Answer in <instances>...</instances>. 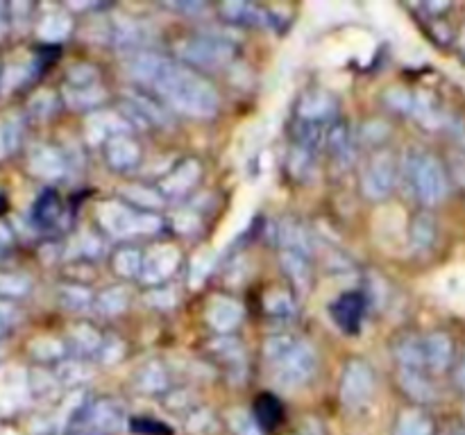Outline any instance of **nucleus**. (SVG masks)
<instances>
[{"label": "nucleus", "instance_id": "obj_14", "mask_svg": "<svg viewBox=\"0 0 465 435\" xmlns=\"http://www.w3.org/2000/svg\"><path fill=\"white\" fill-rule=\"evenodd\" d=\"M7 23H9V7L0 5V34H3V32H5Z\"/></svg>", "mask_w": 465, "mask_h": 435}, {"label": "nucleus", "instance_id": "obj_7", "mask_svg": "<svg viewBox=\"0 0 465 435\" xmlns=\"http://www.w3.org/2000/svg\"><path fill=\"white\" fill-rule=\"evenodd\" d=\"M254 421H257L262 429H275L282 420H284V406L277 401V397L272 394H262L254 403Z\"/></svg>", "mask_w": 465, "mask_h": 435}, {"label": "nucleus", "instance_id": "obj_13", "mask_svg": "<svg viewBox=\"0 0 465 435\" xmlns=\"http://www.w3.org/2000/svg\"><path fill=\"white\" fill-rule=\"evenodd\" d=\"M457 385H459V388L465 390V353H463V358L459 361V365H457Z\"/></svg>", "mask_w": 465, "mask_h": 435}, {"label": "nucleus", "instance_id": "obj_1", "mask_svg": "<svg viewBox=\"0 0 465 435\" xmlns=\"http://www.w3.org/2000/svg\"><path fill=\"white\" fill-rule=\"evenodd\" d=\"M153 82L166 102L191 116H209L216 111V93L198 77V72L171 62H153Z\"/></svg>", "mask_w": 465, "mask_h": 435}, {"label": "nucleus", "instance_id": "obj_11", "mask_svg": "<svg viewBox=\"0 0 465 435\" xmlns=\"http://www.w3.org/2000/svg\"><path fill=\"white\" fill-rule=\"evenodd\" d=\"M291 435H327L325 426L316 420H304Z\"/></svg>", "mask_w": 465, "mask_h": 435}, {"label": "nucleus", "instance_id": "obj_9", "mask_svg": "<svg viewBox=\"0 0 465 435\" xmlns=\"http://www.w3.org/2000/svg\"><path fill=\"white\" fill-rule=\"evenodd\" d=\"M59 213H62V207H59L57 195L54 193L41 195V199L35 207V220L39 222L41 227H50L54 220H57Z\"/></svg>", "mask_w": 465, "mask_h": 435}, {"label": "nucleus", "instance_id": "obj_10", "mask_svg": "<svg viewBox=\"0 0 465 435\" xmlns=\"http://www.w3.org/2000/svg\"><path fill=\"white\" fill-rule=\"evenodd\" d=\"M132 429L141 430V433H145V435L171 433V430H168L166 426L159 424V421H154V420H136V421H132Z\"/></svg>", "mask_w": 465, "mask_h": 435}, {"label": "nucleus", "instance_id": "obj_2", "mask_svg": "<svg viewBox=\"0 0 465 435\" xmlns=\"http://www.w3.org/2000/svg\"><path fill=\"white\" fill-rule=\"evenodd\" d=\"M413 188H416L418 198L427 204H436L445 198L448 177H445L439 159L422 154L413 161Z\"/></svg>", "mask_w": 465, "mask_h": 435}, {"label": "nucleus", "instance_id": "obj_5", "mask_svg": "<svg viewBox=\"0 0 465 435\" xmlns=\"http://www.w3.org/2000/svg\"><path fill=\"white\" fill-rule=\"evenodd\" d=\"M357 381H359V365L348 367V372H345V381L343 385H341V394H343L345 406L350 408H357L361 406V403H366L372 392V374H368L361 383H357Z\"/></svg>", "mask_w": 465, "mask_h": 435}, {"label": "nucleus", "instance_id": "obj_16", "mask_svg": "<svg viewBox=\"0 0 465 435\" xmlns=\"http://www.w3.org/2000/svg\"><path fill=\"white\" fill-rule=\"evenodd\" d=\"M73 435H86V433H73Z\"/></svg>", "mask_w": 465, "mask_h": 435}, {"label": "nucleus", "instance_id": "obj_15", "mask_svg": "<svg viewBox=\"0 0 465 435\" xmlns=\"http://www.w3.org/2000/svg\"><path fill=\"white\" fill-rule=\"evenodd\" d=\"M443 435H465V426H452V429L445 430Z\"/></svg>", "mask_w": 465, "mask_h": 435}, {"label": "nucleus", "instance_id": "obj_12", "mask_svg": "<svg viewBox=\"0 0 465 435\" xmlns=\"http://www.w3.org/2000/svg\"><path fill=\"white\" fill-rule=\"evenodd\" d=\"M14 320H16V315H14V308L5 306V302H0V338H3L9 329H12Z\"/></svg>", "mask_w": 465, "mask_h": 435}, {"label": "nucleus", "instance_id": "obj_6", "mask_svg": "<svg viewBox=\"0 0 465 435\" xmlns=\"http://www.w3.org/2000/svg\"><path fill=\"white\" fill-rule=\"evenodd\" d=\"M425 347V362L434 370H445V367L452 365V340L445 334H434L422 343Z\"/></svg>", "mask_w": 465, "mask_h": 435}, {"label": "nucleus", "instance_id": "obj_3", "mask_svg": "<svg viewBox=\"0 0 465 435\" xmlns=\"http://www.w3.org/2000/svg\"><path fill=\"white\" fill-rule=\"evenodd\" d=\"M280 379L282 383H300V381L309 379L313 370V356L309 347H284L280 353Z\"/></svg>", "mask_w": 465, "mask_h": 435}, {"label": "nucleus", "instance_id": "obj_4", "mask_svg": "<svg viewBox=\"0 0 465 435\" xmlns=\"http://www.w3.org/2000/svg\"><path fill=\"white\" fill-rule=\"evenodd\" d=\"M336 324L345 331H357L363 315V297L359 293H345L339 302L331 306Z\"/></svg>", "mask_w": 465, "mask_h": 435}, {"label": "nucleus", "instance_id": "obj_8", "mask_svg": "<svg viewBox=\"0 0 465 435\" xmlns=\"http://www.w3.org/2000/svg\"><path fill=\"white\" fill-rule=\"evenodd\" d=\"M395 435H434V424L427 415L420 412H407L400 424L395 426Z\"/></svg>", "mask_w": 465, "mask_h": 435}]
</instances>
